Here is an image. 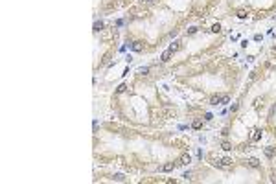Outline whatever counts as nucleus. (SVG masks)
<instances>
[{"mask_svg": "<svg viewBox=\"0 0 276 184\" xmlns=\"http://www.w3.org/2000/svg\"><path fill=\"white\" fill-rule=\"evenodd\" d=\"M228 101H230L228 96H219V94H217V96H214V98L210 99V103H212V105H225V103H228Z\"/></svg>", "mask_w": 276, "mask_h": 184, "instance_id": "1", "label": "nucleus"}, {"mask_svg": "<svg viewBox=\"0 0 276 184\" xmlns=\"http://www.w3.org/2000/svg\"><path fill=\"white\" fill-rule=\"evenodd\" d=\"M214 166H217V168H228V166H232V158H228V156L217 158V160H214Z\"/></svg>", "mask_w": 276, "mask_h": 184, "instance_id": "2", "label": "nucleus"}, {"mask_svg": "<svg viewBox=\"0 0 276 184\" xmlns=\"http://www.w3.org/2000/svg\"><path fill=\"white\" fill-rule=\"evenodd\" d=\"M171 50H166V52H162V55H160V61H162V63H167V61L169 59H171Z\"/></svg>", "mask_w": 276, "mask_h": 184, "instance_id": "3", "label": "nucleus"}, {"mask_svg": "<svg viewBox=\"0 0 276 184\" xmlns=\"http://www.w3.org/2000/svg\"><path fill=\"white\" fill-rule=\"evenodd\" d=\"M261 133H263L261 129H254V131H252V140H254V142H258V140L261 138Z\"/></svg>", "mask_w": 276, "mask_h": 184, "instance_id": "4", "label": "nucleus"}, {"mask_svg": "<svg viewBox=\"0 0 276 184\" xmlns=\"http://www.w3.org/2000/svg\"><path fill=\"white\" fill-rule=\"evenodd\" d=\"M263 151H265V155H267L269 158H272V156L276 155V147H271V146H269V147H265Z\"/></svg>", "mask_w": 276, "mask_h": 184, "instance_id": "5", "label": "nucleus"}, {"mask_svg": "<svg viewBox=\"0 0 276 184\" xmlns=\"http://www.w3.org/2000/svg\"><path fill=\"white\" fill-rule=\"evenodd\" d=\"M133 50H134V52H142V50H144V43H142V40L133 43Z\"/></svg>", "mask_w": 276, "mask_h": 184, "instance_id": "6", "label": "nucleus"}, {"mask_svg": "<svg viewBox=\"0 0 276 184\" xmlns=\"http://www.w3.org/2000/svg\"><path fill=\"white\" fill-rule=\"evenodd\" d=\"M248 166H250V168H260V160H258V158H254V156H252V158H248Z\"/></svg>", "mask_w": 276, "mask_h": 184, "instance_id": "7", "label": "nucleus"}, {"mask_svg": "<svg viewBox=\"0 0 276 184\" xmlns=\"http://www.w3.org/2000/svg\"><path fill=\"white\" fill-rule=\"evenodd\" d=\"M173 168H175V164H173V162H167V164H164L160 169H162V171H173Z\"/></svg>", "mask_w": 276, "mask_h": 184, "instance_id": "8", "label": "nucleus"}, {"mask_svg": "<svg viewBox=\"0 0 276 184\" xmlns=\"http://www.w3.org/2000/svg\"><path fill=\"white\" fill-rule=\"evenodd\" d=\"M112 180H116V182H123V180H125V175H122V173H116V175L112 177Z\"/></svg>", "mask_w": 276, "mask_h": 184, "instance_id": "9", "label": "nucleus"}, {"mask_svg": "<svg viewBox=\"0 0 276 184\" xmlns=\"http://www.w3.org/2000/svg\"><path fill=\"white\" fill-rule=\"evenodd\" d=\"M169 50H171V52H177V50H180V43H179V40H175V43H173L171 46H169Z\"/></svg>", "mask_w": 276, "mask_h": 184, "instance_id": "10", "label": "nucleus"}, {"mask_svg": "<svg viewBox=\"0 0 276 184\" xmlns=\"http://www.w3.org/2000/svg\"><path fill=\"white\" fill-rule=\"evenodd\" d=\"M190 162H192V158H190V155H184V156L180 158V162H179V164H190Z\"/></svg>", "mask_w": 276, "mask_h": 184, "instance_id": "11", "label": "nucleus"}, {"mask_svg": "<svg viewBox=\"0 0 276 184\" xmlns=\"http://www.w3.org/2000/svg\"><path fill=\"white\" fill-rule=\"evenodd\" d=\"M103 26H105V24L101 22V20H98V22L94 24V30H96V31H101V30H103Z\"/></svg>", "mask_w": 276, "mask_h": 184, "instance_id": "12", "label": "nucleus"}, {"mask_svg": "<svg viewBox=\"0 0 276 184\" xmlns=\"http://www.w3.org/2000/svg\"><path fill=\"white\" fill-rule=\"evenodd\" d=\"M201 125H203V121H201V120H195L193 124H192V127H193V129H201Z\"/></svg>", "mask_w": 276, "mask_h": 184, "instance_id": "13", "label": "nucleus"}, {"mask_svg": "<svg viewBox=\"0 0 276 184\" xmlns=\"http://www.w3.org/2000/svg\"><path fill=\"white\" fill-rule=\"evenodd\" d=\"M221 147H223L225 151H230V149H232V146L228 144V142H223V144H221Z\"/></svg>", "mask_w": 276, "mask_h": 184, "instance_id": "14", "label": "nucleus"}, {"mask_svg": "<svg viewBox=\"0 0 276 184\" xmlns=\"http://www.w3.org/2000/svg\"><path fill=\"white\" fill-rule=\"evenodd\" d=\"M212 31H214V33H219V31H221V26H219V24H214V26H212Z\"/></svg>", "mask_w": 276, "mask_h": 184, "instance_id": "15", "label": "nucleus"}, {"mask_svg": "<svg viewBox=\"0 0 276 184\" xmlns=\"http://www.w3.org/2000/svg\"><path fill=\"white\" fill-rule=\"evenodd\" d=\"M238 17H239V18H245V17H247V11H245V9H239V11H238Z\"/></svg>", "mask_w": 276, "mask_h": 184, "instance_id": "16", "label": "nucleus"}, {"mask_svg": "<svg viewBox=\"0 0 276 184\" xmlns=\"http://www.w3.org/2000/svg\"><path fill=\"white\" fill-rule=\"evenodd\" d=\"M125 90H127V87H125V85H120V87L116 88V92H120V94H122V92H125Z\"/></svg>", "mask_w": 276, "mask_h": 184, "instance_id": "17", "label": "nucleus"}, {"mask_svg": "<svg viewBox=\"0 0 276 184\" xmlns=\"http://www.w3.org/2000/svg\"><path fill=\"white\" fill-rule=\"evenodd\" d=\"M182 177H184V179H186V180H190V179H192V171H186V173H184V175H182Z\"/></svg>", "mask_w": 276, "mask_h": 184, "instance_id": "18", "label": "nucleus"}, {"mask_svg": "<svg viewBox=\"0 0 276 184\" xmlns=\"http://www.w3.org/2000/svg\"><path fill=\"white\" fill-rule=\"evenodd\" d=\"M212 118H214V116H212V114H210V112H206V114H204V120H206V121H210V120H212Z\"/></svg>", "mask_w": 276, "mask_h": 184, "instance_id": "19", "label": "nucleus"}, {"mask_svg": "<svg viewBox=\"0 0 276 184\" xmlns=\"http://www.w3.org/2000/svg\"><path fill=\"white\" fill-rule=\"evenodd\" d=\"M140 72H142V74H147V72H149V66H144V68H140Z\"/></svg>", "mask_w": 276, "mask_h": 184, "instance_id": "20", "label": "nucleus"}, {"mask_svg": "<svg viewBox=\"0 0 276 184\" xmlns=\"http://www.w3.org/2000/svg\"><path fill=\"white\" fill-rule=\"evenodd\" d=\"M144 2H147V4H153V2H155V0H144Z\"/></svg>", "mask_w": 276, "mask_h": 184, "instance_id": "21", "label": "nucleus"}, {"mask_svg": "<svg viewBox=\"0 0 276 184\" xmlns=\"http://www.w3.org/2000/svg\"><path fill=\"white\" fill-rule=\"evenodd\" d=\"M272 53H276V46H274V48H272Z\"/></svg>", "mask_w": 276, "mask_h": 184, "instance_id": "22", "label": "nucleus"}]
</instances>
